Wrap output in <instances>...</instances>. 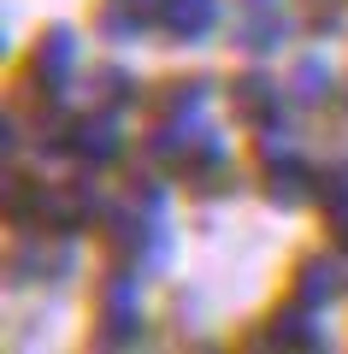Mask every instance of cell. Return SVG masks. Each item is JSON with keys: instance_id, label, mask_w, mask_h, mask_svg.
Instances as JSON below:
<instances>
[{"instance_id": "obj_17", "label": "cell", "mask_w": 348, "mask_h": 354, "mask_svg": "<svg viewBox=\"0 0 348 354\" xmlns=\"http://www.w3.org/2000/svg\"><path fill=\"white\" fill-rule=\"evenodd\" d=\"M336 101H342V113H348V71H342V83H336Z\"/></svg>"}, {"instance_id": "obj_2", "label": "cell", "mask_w": 348, "mask_h": 354, "mask_svg": "<svg viewBox=\"0 0 348 354\" xmlns=\"http://www.w3.org/2000/svg\"><path fill=\"white\" fill-rule=\"evenodd\" d=\"M142 272L100 266L89 283V348H136L142 342Z\"/></svg>"}, {"instance_id": "obj_9", "label": "cell", "mask_w": 348, "mask_h": 354, "mask_svg": "<svg viewBox=\"0 0 348 354\" xmlns=\"http://www.w3.org/2000/svg\"><path fill=\"white\" fill-rule=\"evenodd\" d=\"M77 83H83V106H95V113H118L125 118V113H136V106L148 101V83H142L125 59H95Z\"/></svg>"}, {"instance_id": "obj_1", "label": "cell", "mask_w": 348, "mask_h": 354, "mask_svg": "<svg viewBox=\"0 0 348 354\" xmlns=\"http://www.w3.org/2000/svg\"><path fill=\"white\" fill-rule=\"evenodd\" d=\"M83 77V53H77V30L71 24H42L30 36L24 59L12 71V95L18 106H53L65 101V88Z\"/></svg>"}, {"instance_id": "obj_15", "label": "cell", "mask_w": 348, "mask_h": 354, "mask_svg": "<svg viewBox=\"0 0 348 354\" xmlns=\"http://www.w3.org/2000/svg\"><path fill=\"white\" fill-rule=\"evenodd\" d=\"M289 101H301V106H324L336 95V83H342V77H331V65L319 59V53H301L295 65H289Z\"/></svg>"}, {"instance_id": "obj_6", "label": "cell", "mask_w": 348, "mask_h": 354, "mask_svg": "<svg viewBox=\"0 0 348 354\" xmlns=\"http://www.w3.org/2000/svg\"><path fill=\"white\" fill-rule=\"evenodd\" d=\"M65 272H71V236H59V230H12V242H6V278L18 290L59 283Z\"/></svg>"}, {"instance_id": "obj_8", "label": "cell", "mask_w": 348, "mask_h": 354, "mask_svg": "<svg viewBox=\"0 0 348 354\" xmlns=\"http://www.w3.org/2000/svg\"><path fill=\"white\" fill-rule=\"evenodd\" d=\"M237 348H284V354H313V348H324V330H319V313H313V307L284 301V307H272L266 319L242 325Z\"/></svg>"}, {"instance_id": "obj_10", "label": "cell", "mask_w": 348, "mask_h": 354, "mask_svg": "<svg viewBox=\"0 0 348 354\" xmlns=\"http://www.w3.org/2000/svg\"><path fill=\"white\" fill-rule=\"evenodd\" d=\"M230 36H237V48L254 53V59L277 53V48H284V36H289L284 0H230Z\"/></svg>"}, {"instance_id": "obj_11", "label": "cell", "mask_w": 348, "mask_h": 354, "mask_svg": "<svg viewBox=\"0 0 348 354\" xmlns=\"http://www.w3.org/2000/svg\"><path fill=\"white\" fill-rule=\"evenodd\" d=\"M148 6H154V36L183 41V48L207 41L224 18V0H148Z\"/></svg>"}, {"instance_id": "obj_4", "label": "cell", "mask_w": 348, "mask_h": 354, "mask_svg": "<svg viewBox=\"0 0 348 354\" xmlns=\"http://www.w3.org/2000/svg\"><path fill=\"white\" fill-rule=\"evenodd\" d=\"M254 189L266 195V201L277 207V213H295V207H313V189H319V171H313L307 160H301L295 148H289L277 130H266V136H254Z\"/></svg>"}, {"instance_id": "obj_3", "label": "cell", "mask_w": 348, "mask_h": 354, "mask_svg": "<svg viewBox=\"0 0 348 354\" xmlns=\"http://www.w3.org/2000/svg\"><path fill=\"white\" fill-rule=\"evenodd\" d=\"M89 236H95L100 260H107V266H125V272H148V266L165 254V225H160V213L125 201V195L100 213V225L89 230Z\"/></svg>"}, {"instance_id": "obj_5", "label": "cell", "mask_w": 348, "mask_h": 354, "mask_svg": "<svg viewBox=\"0 0 348 354\" xmlns=\"http://www.w3.org/2000/svg\"><path fill=\"white\" fill-rule=\"evenodd\" d=\"M224 106H230V124H237V130H248V136H266V130L284 124L289 83H277L266 65H242V71L224 77Z\"/></svg>"}, {"instance_id": "obj_12", "label": "cell", "mask_w": 348, "mask_h": 354, "mask_svg": "<svg viewBox=\"0 0 348 354\" xmlns=\"http://www.w3.org/2000/svg\"><path fill=\"white\" fill-rule=\"evenodd\" d=\"M207 95H212V77L207 71H172V77H160V83H148L142 113H148V118H201Z\"/></svg>"}, {"instance_id": "obj_16", "label": "cell", "mask_w": 348, "mask_h": 354, "mask_svg": "<svg viewBox=\"0 0 348 354\" xmlns=\"http://www.w3.org/2000/svg\"><path fill=\"white\" fill-rule=\"evenodd\" d=\"M183 189L195 195V201H224V195H237L242 189V171H237V160H230V148L212 153L207 165H195V171L183 177Z\"/></svg>"}, {"instance_id": "obj_14", "label": "cell", "mask_w": 348, "mask_h": 354, "mask_svg": "<svg viewBox=\"0 0 348 354\" xmlns=\"http://www.w3.org/2000/svg\"><path fill=\"white\" fill-rule=\"evenodd\" d=\"M313 213H319V230L336 254H348V160H331L319 171V189H313Z\"/></svg>"}, {"instance_id": "obj_7", "label": "cell", "mask_w": 348, "mask_h": 354, "mask_svg": "<svg viewBox=\"0 0 348 354\" xmlns=\"http://www.w3.org/2000/svg\"><path fill=\"white\" fill-rule=\"evenodd\" d=\"M336 295H348V272H342V260H336V248L331 254L324 248H301L295 260L284 266V301L324 313Z\"/></svg>"}, {"instance_id": "obj_13", "label": "cell", "mask_w": 348, "mask_h": 354, "mask_svg": "<svg viewBox=\"0 0 348 354\" xmlns=\"http://www.w3.org/2000/svg\"><path fill=\"white\" fill-rule=\"evenodd\" d=\"M154 30V6L148 0H95V12H89V36L100 48H130L136 36Z\"/></svg>"}]
</instances>
